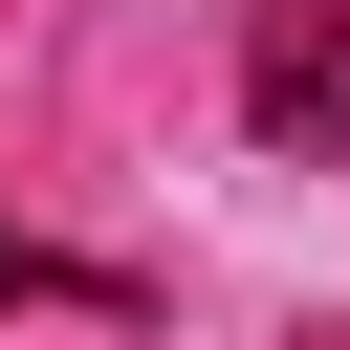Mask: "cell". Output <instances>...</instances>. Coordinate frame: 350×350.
<instances>
[{"instance_id":"1","label":"cell","mask_w":350,"mask_h":350,"mask_svg":"<svg viewBox=\"0 0 350 350\" xmlns=\"http://www.w3.org/2000/svg\"><path fill=\"white\" fill-rule=\"evenodd\" d=\"M241 109L350 175V0H241Z\"/></svg>"},{"instance_id":"2","label":"cell","mask_w":350,"mask_h":350,"mask_svg":"<svg viewBox=\"0 0 350 350\" xmlns=\"http://www.w3.org/2000/svg\"><path fill=\"white\" fill-rule=\"evenodd\" d=\"M0 306H131V284H109V262H44V241L0 219Z\"/></svg>"}]
</instances>
